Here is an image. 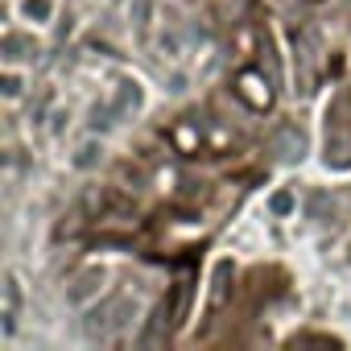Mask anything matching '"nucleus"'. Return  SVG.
<instances>
[{"mask_svg": "<svg viewBox=\"0 0 351 351\" xmlns=\"http://www.w3.org/2000/svg\"><path fill=\"white\" fill-rule=\"evenodd\" d=\"M132 314H136L132 298H108L99 310H91V318H87V335H91V339H108V335L120 330Z\"/></svg>", "mask_w": 351, "mask_h": 351, "instance_id": "obj_1", "label": "nucleus"}, {"mask_svg": "<svg viewBox=\"0 0 351 351\" xmlns=\"http://www.w3.org/2000/svg\"><path fill=\"white\" fill-rule=\"evenodd\" d=\"M236 95H240L248 108H256V112H265V108L273 104L269 79H265V75H256V71H240V79H236Z\"/></svg>", "mask_w": 351, "mask_h": 351, "instance_id": "obj_2", "label": "nucleus"}, {"mask_svg": "<svg viewBox=\"0 0 351 351\" xmlns=\"http://www.w3.org/2000/svg\"><path fill=\"white\" fill-rule=\"evenodd\" d=\"M273 153L281 157V161H293V157H302V149H306V136L298 132V124H281L277 132H273Z\"/></svg>", "mask_w": 351, "mask_h": 351, "instance_id": "obj_3", "label": "nucleus"}, {"mask_svg": "<svg viewBox=\"0 0 351 351\" xmlns=\"http://www.w3.org/2000/svg\"><path fill=\"white\" fill-rule=\"evenodd\" d=\"M99 285H104V273H99V269H87V273H79V281L71 285V293H66V298L79 306V302H87L91 293H99Z\"/></svg>", "mask_w": 351, "mask_h": 351, "instance_id": "obj_4", "label": "nucleus"}, {"mask_svg": "<svg viewBox=\"0 0 351 351\" xmlns=\"http://www.w3.org/2000/svg\"><path fill=\"white\" fill-rule=\"evenodd\" d=\"M326 161H330V165H347V161H351V132L335 128V132L326 136Z\"/></svg>", "mask_w": 351, "mask_h": 351, "instance_id": "obj_5", "label": "nucleus"}, {"mask_svg": "<svg viewBox=\"0 0 351 351\" xmlns=\"http://www.w3.org/2000/svg\"><path fill=\"white\" fill-rule=\"evenodd\" d=\"M228 293H232V265H228V261H219V265H215V289H211V310H219V306L228 302Z\"/></svg>", "mask_w": 351, "mask_h": 351, "instance_id": "obj_6", "label": "nucleus"}, {"mask_svg": "<svg viewBox=\"0 0 351 351\" xmlns=\"http://www.w3.org/2000/svg\"><path fill=\"white\" fill-rule=\"evenodd\" d=\"M17 306H21V285L17 277L5 281V330H17Z\"/></svg>", "mask_w": 351, "mask_h": 351, "instance_id": "obj_7", "label": "nucleus"}, {"mask_svg": "<svg viewBox=\"0 0 351 351\" xmlns=\"http://www.w3.org/2000/svg\"><path fill=\"white\" fill-rule=\"evenodd\" d=\"M132 25H136V38L149 42V25H153V0H132Z\"/></svg>", "mask_w": 351, "mask_h": 351, "instance_id": "obj_8", "label": "nucleus"}, {"mask_svg": "<svg viewBox=\"0 0 351 351\" xmlns=\"http://www.w3.org/2000/svg\"><path fill=\"white\" fill-rule=\"evenodd\" d=\"M273 211H277V215L293 211V195H289V191H277V195H273Z\"/></svg>", "mask_w": 351, "mask_h": 351, "instance_id": "obj_9", "label": "nucleus"}, {"mask_svg": "<svg viewBox=\"0 0 351 351\" xmlns=\"http://www.w3.org/2000/svg\"><path fill=\"white\" fill-rule=\"evenodd\" d=\"M25 13H29V17H38V21H46V17H50V5H46V0H29Z\"/></svg>", "mask_w": 351, "mask_h": 351, "instance_id": "obj_10", "label": "nucleus"}, {"mask_svg": "<svg viewBox=\"0 0 351 351\" xmlns=\"http://www.w3.org/2000/svg\"><path fill=\"white\" fill-rule=\"evenodd\" d=\"M91 161H95V145H83V149H79V157H75V165H83V169H87Z\"/></svg>", "mask_w": 351, "mask_h": 351, "instance_id": "obj_11", "label": "nucleus"}]
</instances>
